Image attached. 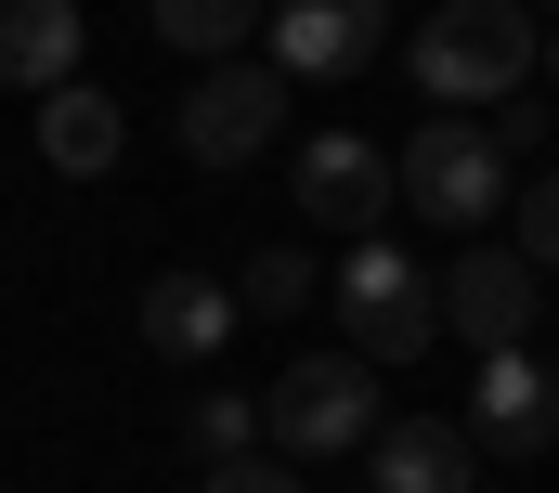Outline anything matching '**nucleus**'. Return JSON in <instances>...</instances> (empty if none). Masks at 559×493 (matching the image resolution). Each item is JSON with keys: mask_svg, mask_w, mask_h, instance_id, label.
Returning <instances> with one entry per match:
<instances>
[{"mask_svg": "<svg viewBox=\"0 0 559 493\" xmlns=\"http://www.w3.org/2000/svg\"><path fill=\"white\" fill-rule=\"evenodd\" d=\"M521 79H547V26L521 0H429L417 13V92L442 118L521 105Z\"/></svg>", "mask_w": 559, "mask_h": 493, "instance_id": "obj_1", "label": "nucleus"}, {"mask_svg": "<svg viewBox=\"0 0 559 493\" xmlns=\"http://www.w3.org/2000/svg\"><path fill=\"white\" fill-rule=\"evenodd\" d=\"M261 429H274V455H286V468H312V455H352V442H378V429H391V389H378V364L338 338V351H299V364L274 376Z\"/></svg>", "mask_w": 559, "mask_h": 493, "instance_id": "obj_2", "label": "nucleus"}, {"mask_svg": "<svg viewBox=\"0 0 559 493\" xmlns=\"http://www.w3.org/2000/svg\"><path fill=\"white\" fill-rule=\"evenodd\" d=\"M391 169H404V208H417V221H442V235H481V221L521 195V156L495 143V118H429Z\"/></svg>", "mask_w": 559, "mask_h": 493, "instance_id": "obj_3", "label": "nucleus"}, {"mask_svg": "<svg viewBox=\"0 0 559 493\" xmlns=\"http://www.w3.org/2000/svg\"><path fill=\"white\" fill-rule=\"evenodd\" d=\"M325 299H338V338H352L365 364H417L429 338H442V273H417L391 235H378V246H352Z\"/></svg>", "mask_w": 559, "mask_h": 493, "instance_id": "obj_4", "label": "nucleus"}, {"mask_svg": "<svg viewBox=\"0 0 559 493\" xmlns=\"http://www.w3.org/2000/svg\"><path fill=\"white\" fill-rule=\"evenodd\" d=\"M169 130H182L195 169H248V156H274V143H286V65H248V52H235V65H195Z\"/></svg>", "mask_w": 559, "mask_h": 493, "instance_id": "obj_5", "label": "nucleus"}, {"mask_svg": "<svg viewBox=\"0 0 559 493\" xmlns=\"http://www.w3.org/2000/svg\"><path fill=\"white\" fill-rule=\"evenodd\" d=\"M286 195L312 208V235L378 246V235H391V208H404V169H391V143H365V130H312L299 169H286Z\"/></svg>", "mask_w": 559, "mask_h": 493, "instance_id": "obj_6", "label": "nucleus"}, {"mask_svg": "<svg viewBox=\"0 0 559 493\" xmlns=\"http://www.w3.org/2000/svg\"><path fill=\"white\" fill-rule=\"evenodd\" d=\"M534 312H547V286H534L521 246H468V260L442 273V325H455L468 351H534Z\"/></svg>", "mask_w": 559, "mask_h": 493, "instance_id": "obj_7", "label": "nucleus"}, {"mask_svg": "<svg viewBox=\"0 0 559 493\" xmlns=\"http://www.w3.org/2000/svg\"><path fill=\"white\" fill-rule=\"evenodd\" d=\"M274 65L286 79H365L391 52V0H274Z\"/></svg>", "mask_w": 559, "mask_h": 493, "instance_id": "obj_8", "label": "nucleus"}, {"mask_svg": "<svg viewBox=\"0 0 559 493\" xmlns=\"http://www.w3.org/2000/svg\"><path fill=\"white\" fill-rule=\"evenodd\" d=\"M468 442L534 468V455L559 442V364H534V351H481V376H468Z\"/></svg>", "mask_w": 559, "mask_h": 493, "instance_id": "obj_9", "label": "nucleus"}, {"mask_svg": "<svg viewBox=\"0 0 559 493\" xmlns=\"http://www.w3.org/2000/svg\"><path fill=\"white\" fill-rule=\"evenodd\" d=\"M365 468H378V493H468L481 481V442H468V416H391L365 442Z\"/></svg>", "mask_w": 559, "mask_h": 493, "instance_id": "obj_10", "label": "nucleus"}, {"mask_svg": "<svg viewBox=\"0 0 559 493\" xmlns=\"http://www.w3.org/2000/svg\"><path fill=\"white\" fill-rule=\"evenodd\" d=\"M39 156H52L66 182H105V169L131 156V118H118V92H105V79H66V92H39Z\"/></svg>", "mask_w": 559, "mask_h": 493, "instance_id": "obj_11", "label": "nucleus"}, {"mask_svg": "<svg viewBox=\"0 0 559 493\" xmlns=\"http://www.w3.org/2000/svg\"><path fill=\"white\" fill-rule=\"evenodd\" d=\"M235 325H248V299L209 286V273H156V286H143V351H169V364H209Z\"/></svg>", "mask_w": 559, "mask_h": 493, "instance_id": "obj_12", "label": "nucleus"}, {"mask_svg": "<svg viewBox=\"0 0 559 493\" xmlns=\"http://www.w3.org/2000/svg\"><path fill=\"white\" fill-rule=\"evenodd\" d=\"M79 0H0V92H66L79 79Z\"/></svg>", "mask_w": 559, "mask_h": 493, "instance_id": "obj_13", "label": "nucleus"}, {"mask_svg": "<svg viewBox=\"0 0 559 493\" xmlns=\"http://www.w3.org/2000/svg\"><path fill=\"white\" fill-rule=\"evenodd\" d=\"M261 13H274V0H143V26H156L182 65H235V39H248Z\"/></svg>", "mask_w": 559, "mask_h": 493, "instance_id": "obj_14", "label": "nucleus"}, {"mask_svg": "<svg viewBox=\"0 0 559 493\" xmlns=\"http://www.w3.org/2000/svg\"><path fill=\"white\" fill-rule=\"evenodd\" d=\"M312 286H325V273H312V260H299V246H261V260H248V273H235V299H248V312H261V325H299V312H312Z\"/></svg>", "mask_w": 559, "mask_h": 493, "instance_id": "obj_15", "label": "nucleus"}, {"mask_svg": "<svg viewBox=\"0 0 559 493\" xmlns=\"http://www.w3.org/2000/svg\"><path fill=\"white\" fill-rule=\"evenodd\" d=\"M508 208H521V260H534V273H559V169H534Z\"/></svg>", "mask_w": 559, "mask_h": 493, "instance_id": "obj_16", "label": "nucleus"}, {"mask_svg": "<svg viewBox=\"0 0 559 493\" xmlns=\"http://www.w3.org/2000/svg\"><path fill=\"white\" fill-rule=\"evenodd\" d=\"M248 429H261L248 402H195V416H182V442H195L209 468H235V455H248Z\"/></svg>", "mask_w": 559, "mask_h": 493, "instance_id": "obj_17", "label": "nucleus"}, {"mask_svg": "<svg viewBox=\"0 0 559 493\" xmlns=\"http://www.w3.org/2000/svg\"><path fill=\"white\" fill-rule=\"evenodd\" d=\"M209 493H299V468H248L235 455V468H209Z\"/></svg>", "mask_w": 559, "mask_h": 493, "instance_id": "obj_18", "label": "nucleus"}, {"mask_svg": "<svg viewBox=\"0 0 559 493\" xmlns=\"http://www.w3.org/2000/svg\"><path fill=\"white\" fill-rule=\"evenodd\" d=\"M547 92H559V39H547Z\"/></svg>", "mask_w": 559, "mask_h": 493, "instance_id": "obj_19", "label": "nucleus"}, {"mask_svg": "<svg viewBox=\"0 0 559 493\" xmlns=\"http://www.w3.org/2000/svg\"><path fill=\"white\" fill-rule=\"evenodd\" d=\"M521 13H559V0H521Z\"/></svg>", "mask_w": 559, "mask_h": 493, "instance_id": "obj_20", "label": "nucleus"}]
</instances>
